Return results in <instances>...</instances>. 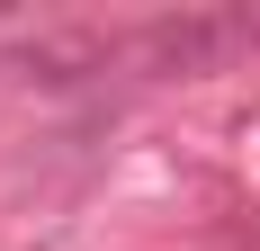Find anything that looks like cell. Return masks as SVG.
Segmentation results:
<instances>
[]
</instances>
